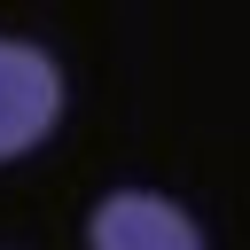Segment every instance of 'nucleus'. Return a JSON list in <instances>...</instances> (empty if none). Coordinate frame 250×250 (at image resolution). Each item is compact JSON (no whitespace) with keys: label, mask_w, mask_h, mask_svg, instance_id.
Here are the masks:
<instances>
[{"label":"nucleus","mask_w":250,"mask_h":250,"mask_svg":"<svg viewBox=\"0 0 250 250\" xmlns=\"http://www.w3.org/2000/svg\"><path fill=\"white\" fill-rule=\"evenodd\" d=\"M55 117H62V70H55V55L0 31V164L31 156L55 133Z\"/></svg>","instance_id":"f257e3e1"},{"label":"nucleus","mask_w":250,"mask_h":250,"mask_svg":"<svg viewBox=\"0 0 250 250\" xmlns=\"http://www.w3.org/2000/svg\"><path fill=\"white\" fill-rule=\"evenodd\" d=\"M86 242H94V250H203V227H195L172 195L117 188V195H102V203H94Z\"/></svg>","instance_id":"f03ea898"}]
</instances>
